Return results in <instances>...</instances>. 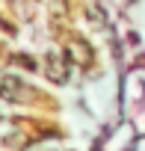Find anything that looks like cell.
Listing matches in <instances>:
<instances>
[{"label": "cell", "mask_w": 145, "mask_h": 151, "mask_svg": "<svg viewBox=\"0 0 145 151\" xmlns=\"http://www.w3.org/2000/svg\"><path fill=\"white\" fill-rule=\"evenodd\" d=\"M68 50L74 53L77 65H83V68L92 62V47H89V42H86V39H80V36H71V42H68Z\"/></svg>", "instance_id": "cell-1"}, {"label": "cell", "mask_w": 145, "mask_h": 151, "mask_svg": "<svg viewBox=\"0 0 145 151\" xmlns=\"http://www.w3.org/2000/svg\"><path fill=\"white\" fill-rule=\"evenodd\" d=\"M0 95L3 98H9V101H21L24 98V83L18 80V77H0Z\"/></svg>", "instance_id": "cell-2"}, {"label": "cell", "mask_w": 145, "mask_h": 151, "mask_svg": "<svg viewBox=\"0 0 145 151\" xmlns=\"http://www.w3.org/2000/svg\"><path fill=\"white\" fill-rule=\"evenodd\" d=\"M47 65H45V71H47V77L53 80V83H65V62L56 56V53H50L47 59H45Z\"/></svg>", "instance_id": "cell-3"}]
</instances>
